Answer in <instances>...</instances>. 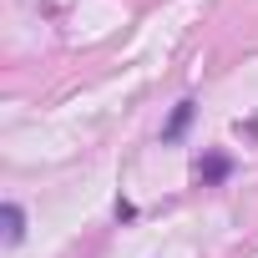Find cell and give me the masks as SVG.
<instances>
[{
    "instance_id": "obj_1",
    "label": "cell",
    "mask_w": 258,
    "mask_h": 258,
    "mask_svg": "<svg viewBox=\"0 0 258 258\" xmlns=\"http://www.w3.org/2000/svg\"><path fill=\"white\" fill-rule=\"evenodd\" d=\"M21 233H26V228H21V208L6 203V243H21Z\"/></svg>"
},
{
    "instance_id": "obj_2",
    "label": "cell",
    "mask_w": 258,
    "mask_h": 258,
    "mask_svg": "<svg viewBox=\"0 0 258 258\" xmlns=\"http://www.w3.org/2000/svg\"><path fill=\"white\" fill-rule=\"evenodd\" d=\"M187 116H192V101H182L177 111H172V121H167V137H177L182 126H187Z\"/></svg>"
},
{
    "instance_id": "obj_3",
    "label": "cell",
    "mask_w": 258,
    "mask_h": 258,
    "mask_svg": "<svg viewBox=\"0 0 258 258\" xmlns=\"http://www.w3.org/2000/svg\"><path fill=\"white\" fill-rule=\"evenodd\" d=\"M198 172H203V177H223V172H228V162H223V157H208Z\"/></svg>"
}]
</instances>
